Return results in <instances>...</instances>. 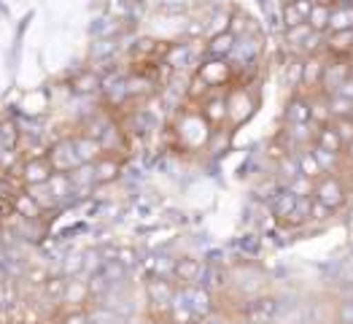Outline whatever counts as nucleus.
<instances>
[{
    "label": "nucleus",
    "mask_w": 353,
    "mask_h": 324,
    "mask_svg": "<svg viewBox=\"0 0 353 324\" xmlns=\"http://www.w3.org/2000/svg\"><path fill=\"white\" fill-rule=\"evenodd\" d=\"M256 106H259V95H256V89L254 84H230L227 89V111H230V127L237 130L240 124H245L248 119L254 117V111H256Z\"/></svg>",
    "instance_id": "obj_1"
},
{
    "label": "nucleus",
    "mask_w": 353,
    "mask_h": 324,
    "mask_svg": "<svg viewBox=\"0 0 353 324\" xmlns=\"http://www.w3.org/2000/svg\"><path fill=\"white\" fill-rule=\"evenodd\" d=\"M313 198L337 213L348 203V184L340 173H324L313 187Z\"/></svg>",
    "instance_id": "obj_2"
},
{
    "label": "nucleus",
    "mask_w": 353,
    "mask_h": 324,
    "mask_svg": "<svg viewBox=\"0 0 353 324\" xmlns=\"http://www.w3.org/2000/svg\"><path fill=\"white\" fill-rule=\"evenodd\" d=\"M46 157H49L54 173H59V176H70V173H76L79 168L87 165V162L81 160V154H79L76 144H73V138H62V141H57L54 146L46 151Z\"/></svg>",
    "instance_id": "obj_3"
},
{
    "label": "nucleus",
    "mask_w": 353,
    "mask_h": 324,
    "mask_svg": "<svg viewBox=\"0 0 353 324\" xmlns=\"http://www.w3.org/2000/svg\"><path fill=\"white\" fill-rule=\"evenodd\" d=\"M197 76L210 89H230V84L235 82V65H232V59L227 57H208L197 68Z\"/></svg>",
    "instance_id": "obj_4"
},
{
    "label": "nucleus",
    "mask_w": 353,
    "mask_h": 324,
    "mask_svg": "<svg viewBox=\"0 0 353 324\" xmlns=\"http://www.w3.org/2000/svg\"><path fill=\"white\" fill-rule=\"evenodd\" d=\"M353 76V57H334L326 55V68H324V82H321V92L334 95Z\"/></svg>",
    "instance_id": "obj_5"
},
{
    "label": "nucleus",
    "mask_w": 353,
    "mask_h": 324,
    "mask_svg": "<svg viewBox=\"0 0 353 324\" xmlns=\"http://www.w3.org/2000/svg\"><path fill=\"white\" fill-rule=\"evenodd\" d=\"M19 173H22L25 187H46L52 178L57 176L46 154H43V157H32V160H28V162L22 165V171H19Z\"/></svg>",
    "instance_id": "obj_6"
},
{
    "label": "nucleus",
    "mask_w": 353,
    "mask_h": 324,
    "mask_svg": "<svg viewBox=\"0 0 353 324\" xmlns=\"http://www.w3.org/2000/svg\"><path fill=\"white\" fill-rule=\"evenodd\" d=\"M8 198H11V203H14V208H17V216H22V219H30V222H38V219H41V213H43V208H41V200H38L35 195H30L28 187H22V189L11 192Z\"/></svg>",
    "instance_id": "obj_7"
},
{
    "label": "nucleus",
    "mask_w": 353,
    "mask_h": 324,
    "mask_svg": "<svg viewBox=\"0 0 353 324\" xmlns=\"http://www.w3.org/2000/svg\"><path fill=\"white\" fill-rule=\"evenodd\" d=\"M275 308H278V303H275L272 297L245 300V305L240 308V316H245V319H251V322L267 324V322H272V316H275Z\"/></svg>",
    "instance_id": "obj_8"
},
{
    "label": "nucleus",
    "mask_w": 353,
    "mask_h": 324,
    "mask_svg": "<svg viewBox=\"0 0 353 324\" xmlns=\"http://www.w3.org/2000/svg\"><path fill=\"white\" fill-rule=\"evenodd\" d=\"M146 292H148V300L154 305H162V308H170L173 300H176V287L170 281H165V278H148Z\"/></svg>",
    "instance_id": "obj_9"
},
{
    "label": "nucleus",
    "mask_w": 353,
    "mask_h": 324,
    "mask_svg": "<svg viewBox=\"0 0 353 324\" xmlns=\"http://www.w3.org/2000/svg\"><path fill=\"white\" fill-rule=\"evenodd\" d=\"M237 46V35L232 30H221V32H216L210 41H208L205 52L208 57H232V52H235Z\"/></svg>",
    "instance_id": "obj_10"
},
{
    "label": "nucleus",
    "mask_w": 353,
    "mask_h": 324,
    "mask_svg": "<svg viewBox=\"0 0 353 324\" xmlns=\"http://www.w3.org/2000/svg\"><path fill=\"white\" fill-rule=\"evenodd\" d=\"M283 119L286 124H305L310 122V100L299 92H292L289 103H286V111H283Z\"/></svg>",
    "instance_id": "obj_11"
},
{
    "label": "nucleus",
    "mask_w": 353,
    "mask_h": 324,
    "mask_svg": "<svg viewBox=\"0 0 353 324\" xmlns=\"http://www.w3.org/2000/svg\"><path fill=\"white\" fill-rule=\"evenodd\" d=\"M326 55H334V57H353V30L326 32Z\"/></svg>",
    "instance_id": "obj_12"
},
{
    "label": "nucleus",
    "mask_w": 353,
    "mask_h": 324,
    "mask_svg": "<svg viewBox=\"0 0 353 324\" xmlns=\"http://www.w3.org/2000/svg\"><path fill=\"white\" fill-rule=\"evenodd\" d=\"M310 100V122L324 127V124H332V106H329V95L326 92H316L307 97Z\"/></svg>",
    "instance_id": "obj_13"
},
{
    "label": "nucleus",
    "mask_w": 353,
    "mask_h": 324,
    "mask_svg": "<svg viewBox=\"0 0 353 324\" xmlns=\"http://www.w3.org/2000/svg\"><path fill=\"white\" fill-rule=\"evenodd\" d=\"M296 168H299L302 176H307L310 181H319V178L324 176V168H321V162H319V157H316L313 146L296 151Z\"/></svg>",
    "instance_id": "obj_14"
},
{
    "label": "nucleus",
    "mask_w": 353,
    "mask_h": 324,
    "mask_svg": "<svg viewBox=\"0 0 353 324\" xmlns=\"http://www.w3.org/2000/svg\"><path fill=\"white\" fill-rule=\"evenodd\" d=\"M313 146L324 149V151H332V154H345V141L337 135V130L332 124H324L316 130V144Z\"/></svg>",
    "instance_id": "obj_15"
},
{
    "label": "nucleus",
    "mask_w": 353,
    "mask_h": 324,
    "mask_svg": "<svg viewBox=\"0 0 353 324\" xmlns=\"http://www.w3.org/2000/svg\"><path fill=\"white\" fill-rule=\"evenodd\" d=\"M176 278L183 287H192V284H200V276H203V265L200 260H192V257H183L176 263Z\"/></svg>",
    "instance_id": "obj_16"
},
{
    "label": "nucleus",
    "mask_w": 353,
    "mask_h": 324,
    "mask_svg": "<svg viewBox=\"0 0 353 324\" xmlns=\"http://www.w3.org/2000/svg\"><path fill=\"white\" fill-rule=\"evenodd\" d=\"M117 176H119V162L111 154H103L97 162H92V178H94V184L114 181Z\"/></svg>",
    "instance_id": "obj_17"
},
{
    "label": "nucleus",
    "mask_w": 353,
    "mask_h": 324,
    "mask_svg": "<svg viewBox=\"0 0 353 324\" xmlns=\"http://www.w3.org/2000/svg\"><path fill=\"white\" fill-rule=\"evenodd\" d=\"M296 206V195L292 189H281V192H275L272 195V200H270V208H272V213H275V219H283L286 213H292Z\"/></svg>",
    "instance_id": "obj_18"
},
{
    "label": "nucleus",
    "mask_w": 353,
    "mask_h": 324,
    "mask_svg": "<svg viewBox=\"0 0 353 324\" xmlns=\"http://www.w3.org/2000/svg\"><path fill=\"white\" fill-rule=\"evenodd\" d=\"M332 8L329 3H313V11L307 17V25L316 32H329V19H332Z\"/></svg>",
    "instance_id": "obj_19"
},
{
    "label": "nucleus",
    "mask_w": 353,
    "mask_h": 324,
    "mask_svg": "<svg viewBox=\"0 0 353 324\" xmlns=\"http://www.w3.org/2000/svg\"><path fill=\"white\" fill-rule=\"evenodd\" d=\"M340 30H353V8L351 6H334V8H332L329 32H340Z\"/></svg>",
    "instance_id": "obj_20"
},
{
    "label": "nucleus",
    "mask_w": 353,
    "mask_h": 324,
    "mask_svg": "<svg viewBox=\"0 0 353 324\" xmlns=\"http://www.w3.org/2000/svg\"><path fill=\"white\" fill-rule=\"evenodd\" d=\"M68 278L65 276H52V278H46L43 281V292L52 297V300H62L65 297V292H68Z\"/></svg>",
    "instance_id": "obj_21"
},
{
    "label": "nucleus",
    "mask_w": 353,
    "mask_h": 324,
    "mask_svg": "<svg viewBox=\"0 0 353 324\" xmlns=\"http://www.w3.org/2000/svg\"><path fill=\"white\" fill-rule=\"evenodd\" d=\"M329 106H332V117L340 119V117H351L353 114V100L343 97V95H329Z\"/></svg>",
    "instance_id": "obj_22"
},
{
    "label": "nucleus",
    "mask_w": 353,
    "mask_h": 324,
    "mask_svg": "<svg viewBox=\"0 0 353 324\" xmlns=\"http://www.w3.org/2000/svg\"><path fill=\"white\" fill-rule=\"evenodd\" d=\"M0 135H3V146L6 151H14L19 146V130L14 122H0Z\"/></svg>",
    "instance_id": "obj_23"
},
{
    "label": "nucleus",
    "mask_w": 353,
    "mask_h": 324,
    "mask_svg": "<svg viewBox=\"0 0 353 324\" xmlns=\"http://www.w3.org/2000/svg\"><path fill=\"white\" fill-rule=\"evenodd\" d=\"M89 287L84 281H70L68 284V292L62 297V303H70V305H79V303H84V297H87Z\"/></svg>",
    "instance_id": "obj_24"
},
{
    "label": "nucleus",
    "mask_w": 353,
    "mask_h": 324,
    "mask_svg": "<svg viewBox=\"0 0 353 324\" xmlns=\"http://www.w3.org/2000/svg\"><path fill=\"white\" fill-rule=\"evenodd\" d=\"M332 127L337 130V135L345 141V146L353 144V117H340V119H332Z\"/></svg>",
    "instance_id": "obj_25"
},
{
    "label": "nucleus",
    "mask_w": 353,
    "mask_h": 324,
    "mask_svg": "<svg viewBox=\"0 0 353 324\" xmlns=\"http://www.w3.org/2000/svg\"><path fill=\"white\" fill-rule=\"evenodd\" d=\"M302 22H307V19L299 14V8H296L294 3H286V8H283V28H296Z\"/></svg>",
    "instance_id": "obj_26"
},
{
    "label": "nucleus",
    "mask_w": 353,
    "mask_h": 324,
    "mask_svg": "<svg viewBox=\"0 0 353 324\" xmlns=\"http://www.w3.org/2000/svg\"><path fill=\"white\" fill-rule=\"evenodd\" d=\"M59 324H89V319H87V314H84V311L73 308V311H68V314L62 316V322Z\"/></svg>",
    "instance_id": "obj_27"
},
{
    "label": "nucleus",
    "mask_w": 353,
    "mask_h": 324,
    "mask_svg": "<svg viewBox=\"0 0 353 324\" xmlns=\"http://www.w3.org/2000/svg\"><path fill=\"white\" fill-rule=\"evenodd\" d=\"M151 324H173V322H170V319L165 316V319H154V322H151Z\"/></svg>",
    "instance_id": "obj_28"
},
{
    "label": "nucleus",
    "mask_w": 353,
    "mask_h": 324,
    "mask_svg": "<svg viewBox=\"0 0 353 324\" xmlns=\"http://www.w3.org/2000/svg\"><path fill=\"white\" fill-rule=\"evenodd\" d=\"M235 324H259V322H251V319H245V316H240V322Z\"/></svg>",
    "instance_id": "obj_29"
},
{
    "label": "nucleus",
    "mask_w": 353,
    "mask_h": 324,
    "mask_svg": "<svg viewBox=\"0 0 353 324\" xmlns=\"http://www.w3.org/2000/svg\"><path fill=\"white\" fill-rule=\"evenodd\" d=\"M3 151H6V146H3V135H0V154H3Z\"/></svg>",
    "instance_id": "obj_30"
},
{
    "label": "nucleus",
    "mask_w": 353,
    "mask_h": 324,
    "mask_svg": "<svg viewBox=\"0 0 353 324\" xmlns=\"http://www.w3.org/2000/svg\"><path fill=\"white\" fill-rule=\"evenodd\" d=\"M348 6H351V8H353V0H348Z\"/></svg>",
    "instance_id": "obj_31"
},
{
    "label": "nucleus",
    "mask_w": 353,
    "mask_h": 324,
    "mask_svg": "<svg viewBox=\"0 0 353 324\" xmlns=\"http://www.w3.org/2000/svg\"><path fill=\"white\" fill-rule=\"evenodd\" d=\"M286 3H296V0H286Z\"/></svg>",
    "instance_id": "obj_32"
},
{
    "label": "nucleus",
    "mask_w": 353,
    "mask_h": 324,
    "mask_svg": "<svg viewBox=\"0 0 353 324\" xmlns=\"http://www.w3.org/2000/svg\"><path fill=\"white\" fill-rule=\"evenodd\" d=\"M19 324H22V322H19Z\"/></svg>",
    "instance_id": "obj_33"
}]
</instances>
